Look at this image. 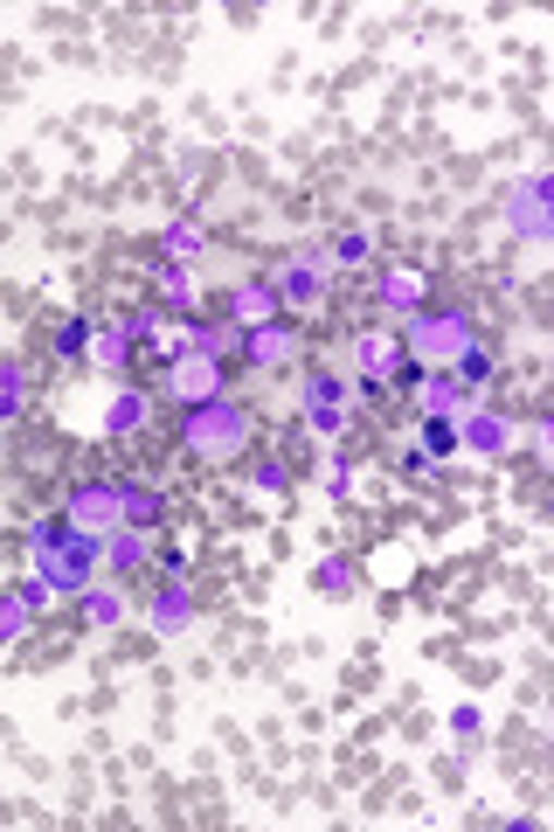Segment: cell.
I'll return each mask as SVG.
<instances>
[{
	"label": "cell",
	"instance_id": "1",
	"mask_svg": "<svg viewBox=\"0 0 554 832\" xmlns=\"http://www.w3.org/2000/svg\"><path fill=\"white\" fill-rule=\"evenodd\" d=\"M181 438H187V451H195V458L222 465V458H236V451L250 444V409H243V403H229V395L187 403V416H181Z\"/></svg>",
	"mask_w": 554,
	"mask_h": 832
},
{
	"label": "cell",
	"instance_id": "2",
	"mask_svg": "<svg viewBox=\"0 0 554 832\" xmlns=\"http://www.w3.org/2000/svg\"><path fill=\"white\" fill-rule=\"evenodd\" d=\"M479 340V327H471V313H416V327L403 340V354L416 368H451L457 354Z\"/></svg>",
	"mask_w": 554,
	"mask_h": 832
},
{
	"label": "cell",
	"instance_id": "3",
	"mask_svg": "<svg viewBox=\"0 0 554 832\" xmlns=\"http://www.w3.org/2000/svg\"><path fill=\"white\" fill-rule=\"evenodd\" d=\"M327 250H292V257H284L278 264V306H292V313H319V306H327Z\"/></svg>",
	"mask_w": 554,
	"mask_h": 832
},
{
	"label": "cell",
	"instance_id": "4",
	"mask_svg": "<svg viewBox=\"0 0 554 832\" xmlns=\"http://www.w3.org/2000/svg\"><path fill=\"white\" fill-rule=\"evenodd\" d=\"M305 424H312V438H340L354 424L347 375H305Z\"/></svg>",
	"mask_w": 554,
	"mask_h": 832
},
{
	"label": "cell",
	"instance_id": "5",
	"mask_svg": "<svg viewBox=\"0 0 554 832\" xmlns=\"http://www.w3.org/2000/svg\"><path fill=\"white\" fill-rule=\"evenodd\" d=\"M167 395L174 403H208V395H222V362H208V354H174L167 362Z\"/></svg>",
	"mask_w": 554,
	"mask_h": 832
},
{
	"label": "cell",
	"instance_id": "6",
	"mask_svg": "<svg viewBox=\"0 0 554 832\" xmlns=\"http://www.w3.org/2000/svg\"><path fill=\"white\" fill-rule=\"evenodd\" d=\"M457 444H465L471 451V458H500V451L513 444V424H506V416L500 409H479V403H471V409H457Z\"/></svg>",
	"mask_w": 554,
	"mask_h": 832
},
{
	"label": "cell",
	"instance_id": "7",
	"mask_svg": "<svg viewBox=\"0 0 554 832\" xmlns=\"http://www.w3.org/2000/svg\"><path fill=\"white\" fill-rule=\"evenodd\" d=\"M243 362H257V368H284V362H298V327H284V319L243 327Z\"/></svg>",
	"mask_w": 554,
	"mask_h": 832
},
{
	"label": "cell",
	"instance_id": "8",
	"mask_svg": "<svg viewBox=\"0 0 554 832\" xmlns=\"http://www.w3.org/2000/svg\"><path fill=\"white\" fill-rule=\"evenodd\" d=\"M70 527H90V535H104V527H119V479H90L70 493Z\"/></svg>",
	"mask_w": 554,
	"mask_h": 832
},
{
	"label": "cell",
	"instance_id": "9",
	"mask_svg": "<svg viewBox=\"0 0 554 832\" xmlns=\"http://www.w3.org/2000/svg\"><path fill=\"white\" fill-rule=\"evenodd\" d=\"M354 368H360V382H381V389H389L395 368H403V340L381 333V327H368V333L354 340Z\"/></svg>",
	"mask_w": 554,
	"mask_h": 832
},
{
	"label": "cell",
	"instance_id": "10",
	"mask_svg": "<svg viewBox=\"0 0 554 832\" xmlns=\"http://www.w3.org/2000/svg\"><path fill=\"white\" fill-rule=\"evenodd\" d=\"M160 514H167V500L152 493V486H125V479H119V527H132V535H152V527H160Z\"/></svg>",
	"mask_w": 554,
	"mask_h": 832
},
{
	"label": "cell",
	"instance_id": "11",
	"mask_svg": "<svg viewBox=\"0 0 554 832\" xmlns=\"http://www.w3.org/2000/svg\"><path fill=\"white\" fill-rule=\"evenodd\" d=\"M416 403H423V416H451V409H465V382H457L451 368H423Z\"/></svg>",
	"mask_w": 554,
	"mask_h": 832
},
{
	"label": "cell",
	"instance_id": "12",
	"mask_svg": "<svg viewBox=\"0 0 554 832\" xmlns=\"http://www.w3.org/2000/svg\"><path fill=\"white\" fill-rule=\"evenodd\" d=\"M541 208H547V181H527L520 195H513V208H506V230H513V236H547Z\"/></svg>",
	"mask_w": 554,
	"mask_h": 832
},
{
	"label": "cell",
	"instance_id": "13",
	"mask_svg": "<svg viewBox=\"0 0 554 832\" xmlns=\"http://www.w3.org/2000/svg\"><path fill=\"white\" fill-rule=\"evenodd\" d=\"M152 416V395L146 389H125V395H111V409H104V438H132Z\"/></svg>",
	"mask_w": 554,
	"mask_h": 832
},
{
	"label": "cell",
	"instance_id": "14",
	"mask_svg": "<svg viewBox=\"0 0 554 832\" xmlns=\"http://www.w3.org/2000/svg\"><path fill=\"white\" fill-rule=\"evenodd\" d=\"M187 624H195V597H187V583H167L152 597V632H187Z\"/></svg>",
	"mask_w": 554,
	"mask_h": 832
},
{
	"label": "cell",
	"instance_id": "15",
	"mask_svg": "<svg viewBox=\"0 0 554 832\" xmlns=\"http://www.w3.org/2000/svg\"><path fill=\"white\" fill-rule=\"evenodd\" d=\"M104 562H111V576L146 570V535H132V527H111V535H104Z\"/></svg>",
	"mask_w": 554,
	"mask_h": 832
},
{
	"label": "cell",
	"instance_id": "16",
	"mask_svg": "<svg viewBox=\"0 0 554 832\" xmlns=\"http://www.w3.org/2000/svg\"><path fill=\"white\" fill-rule=\"evenodd\" d=\"M229 319H236V327H263V319H278V292L271 285H243L236 298H229Z\"/></svg>",
	"mask_w": 554,
	"mask_h": 832
},
{
	"label": "cell",
	"instance_id": "17",
	"mask_svg": "<svg viewBox=\"0 0 554 832\" xmlns=\"http://www.w3.org/2000/svg\"><path fill=\"white\" fill-rule=\"evenodd\" d=\"M374 292L389 298V306H423V271H381Z\"/></svg>",
	"mask_w": 554,
	"mask_h": 832
},
{
	"label": "cell",
	"instance_id": "18",
	"mask_svg": "<svg viewBox=\"0 0 554 832\" xmlns=\"http://www.w3.org/2000/svg\"><path fill=\"white\" fill-rule=\"evenodd\" d=\"M84 362H98V368H125V362H132V340H125L119 327H98V333H90V354H84Z\"/></svg>",
	"mask_w": 554,
	"mask_h": 832
},
{
	"label": "cell",
	"instance_id": "19",
	"mask_svg": "<svg viewBox=\"0 0 554 832\" xmlns=\"http://www.w3.org/2000/svg\"><path fill=\"white\" fill-rule=\"evenodd\" d=\"M312 583H319L327 597H354V562H347V555H319V562H312Z\"/></svg>",
	"mask_w": 554,
	"mask_h": 832
},
{
	"label": "cell",
	"instance_id": "20",
	"mask_svg": "<svg viewBox=\"0 0 554 832\" xmlns=\"http://www.w3.org/2000/svg\"><path fill=\"white\" fill-rule=\"evenodd\" d=\"M119 617H125L119 590H84V624H90V632H111Z\"/></svg>",
	"mask_w": 554,
	"mask_h": 832
},
{
	"label": "cell",
	"instance_id": "21",
	"mask_svg": "<svg viewBox=\"0 0 554 832\" xmlns=\"http://www.w3.org/2000/svg\"><path fill=\"white\" fill-rule=\"evenodd\" d=\"M160 292H167V306H174V313L195 306V278H187L181 264H160Z\"/></svg>",
	"mask_w": 554,
	"mask_h": 832
},
{
	"label": "cell",
	"instance_id": "22",
	"mask_svg": "<svg viewBox=\"0 0 554 832\" xmlns=\"http://www.w3.org/2000/svg\"><path fill=\"white\" fill-rule=\"evenodd\" d=\"M451 375H457V382H471V389H479V382H492V354L479 347V340H471V347L451 362Z\"/></svg>",
	"mask_w": 554,
	"mask_h": 832
},
{
	"label": "cell",
	"instance_id": "23",
	"mask_svg": "<svg viewBox=\"0 0 554 832\" xmlns=\"http://www.w3.org/2000/svg\"><path fill=\"white\" fill-rule=\"evenodd\" d=\"M90 333H98L90 319H63V333H56V354H63V362H84V354H90Z\"/></svg>",
	"mask_w": 554,
	"mask_h": 832
},
{
	"label": "cell",
	"instance_id": "24",
	"mask_svg": "<svg viewBox=\"0 0 554 832\" xmlns=\"http://www.w3.org/2000/svg\"><path fill=\"white\" fill-rule=\"evenodd\" d=\"M28 603H22V590H14V597H0V646H14V638H22L28 632Z\"/></svg>",
	"mask_w": 554,
	"mask_h": 832
},
{
	"label": "cell",
	"instance_id": "25",
	"mask_svg": "<svg viewBox=\"0 0 554 832\" xmlns=\"http://www.w3.org/2000/svg\"><path fill=\"white\" fill-rule=\"evenodd\" d=\"M22 368H14V362H0V424H14V416H22Z\"/></svg>",
	"mask_w": 554,
	"mask_h": 832
},
{
	"label": "cell",
	"instance_id": "26",
	"mask_svg": "<svg viewBox=\"0 0 554 832\" xmlns=\"http://www.w3.org/2000/svg\"><path fill=\"white\" fill-rule=\"evenodd\" d=\"M423 451H430V458H436V465H444V458H451V451H457V430L444 424V416H423Z\"/></svg>",
	"mask_w": 554,
	"mask_h": 832
},
{
	"label": "cell",
	"instance_id": "27",
	"mask_svg": "<svg viewBox=\"0 0 554 832\" xmlns=\"http://www.w3.org/2000/svg\"><path fill=\"white\" fill-rule=\"evenodd\" d=\"M327 257H333V264H368V257H374V236H368V230H347Z\"/></svg>",
	"mask_w": 554,
	"mask_h": 832
},
{
	"label": "cell",
	"instance_id": "28",
	"mask_svg": "<svg viewBox=\"0 0 554 832\" xmlns=\"http://www.w3.org/2000/svg\"><path fill=\"white\" fill-rule=\"evenodd\" d=\"M195 250H201V230H195V222H181V230H167V264H187Z\"/></svg>",
	"mask_w": 554,
	"mask_h": 832
},
{
	"label": "cell",
	"instance_id": "29",
	"mask_svg": "<svg viewBox=\"0 0 554 832\" xmlns=\"http://www.w3.org/2000/svg\"><path fill=\"white\" fill-rule=\"evenodd\" d=\"M327 493H333V500H347V493H354V458H340V451L327 458Z\"/></svg>",
	"mask_w": 554,
	"mask_h": 832
},
{
	"label": "cell",
	"instance_id": "30",
	"mask_svg": "<svg viewBox=\"0 0 554 832\" xmlns=\"http://www.w3.org/2000/svg\"><path fill=\"white\" fill-rule=\"evenodd\" d=\"M119 333H125V340H152V333H160V313H152V306L125 313V319H119Z\"/></svg>",
	"mask_w": 554,
	"mask_h": 832
},
{
	"label": "cell",
	"instance_id": "31",
	"mask_svg": "<svg viewBox=\"0 0 554 832\" xmlns=\"http://www.w3.org/2000/svg\"><path fill=\"white\" fill-rule=\"evenodd\" d=\"M250 486H257V493H284V486H292V472H284L278 458H263V465L250 472Z\"/></svg>",
	"mask_w": 554,
	"mask_h": 832
},
{
	"label": "cell",
	"instance_id": "32",
	"mask_svg": "<svg viewBox=\"0 0 554 832\" xmlns=\"http://www.w3.org/2000/svg\"><path fill=\"white\" fill-rule=\"evenodd\" d=\"M56 541H70V521H35V535H28V548H35V555H49Z\"/></svg>",
	"mask_w": 554,
	"mask_h": 832
},
{
	"label": "cell",
	"instance_id": "33",
	"mask_svg": "<svg viewBox=\"0 0 554 832\" xmlns=\"http://www.w3.org/2000/svg\"><path fill=\"white\" fill-rule=\"evenodd\" d=\"M403 472H409V479H436V458H430L423 444H409V451H403Z\"/></svg>",
	"mask_w": 554,
	"mask_h": 832
}]
</instances>
